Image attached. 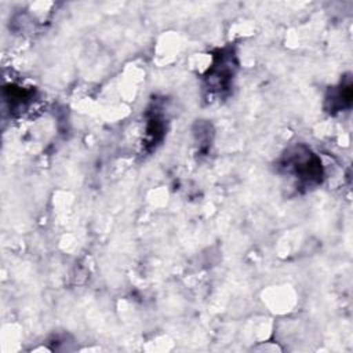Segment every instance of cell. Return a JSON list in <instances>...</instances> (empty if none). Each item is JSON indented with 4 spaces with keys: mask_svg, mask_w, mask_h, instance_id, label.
Here are the masks:
<instances>
[{
    "mask_svg": "<svg viewBox=\"0 0 353 353\" xmlns=\"http://www.w3.org/2000/svg\"><path fill=\"white\" fill-rule=\"evenodd\" d=\"M284 167L295 178L306 183H317L321 178L320 160L309 150L302 153V148H296L292 154H287Z\"/></svg>",
    "mask_w": 353,
    "mask_h": 353,
    "instance_id": "obj_1",
    "label": "cell"
}]
</instances>
